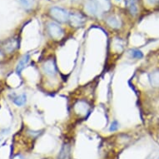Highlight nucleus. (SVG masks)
<instances>
[{
    "label": "nucleus",
    "instance_id": "1",
    "mask_svg": "<svg viewBox=\"0 0 159 159\" xmlns=\"http://www.w3.org/2000/svg\"><path fill=\"white\" fill-rule=\"evenodd\" d=\"M49 13L52 18H54L55 20L60 23L68 21L69 13L64 8H59V7H52L50 8Z\"/></svg>",
    "mask_w": 159,
    "mask_h": 159
},
{
    "label": "nucleus",
    "instance_id": "2",
    "mask_svg": "<svg viewBox=\"0 0 159 159\" xmlns=\"http://www.w3.org/2000/svg\"><path fill=\"white\" fill-rule=\"evenodd\" d=\"M68 22H69V24L72 27L79 28V27H82L85 24L86 18L82 13H78V12H73V13H69Z\"/></svg>",
    "mask_w": 159,
    "mask_h": 159
},
{
    "label": "nucleus",
    "instance_id": "3",
    "mask_svg": "<svg viewBox=\"0 0 159 159\" xmlns=\"http://www.w3.org/2000/svg\"><path fill=\"white\" fill-rule=\"evenodd\" d=\"M48 31L50 36L54 39H60L63 36V30L58 24L55 23H49L48 24Z\"/></svg>",
    "mask_w": 159,
    "mask_h": 159
},
{
    "label": "nucleus",
    "instance_id": "4",
    "mask_svg": "<svg viewBox=\"0 0 159 159\" xmlns=\"http://www.w3.org/2000/svg\"><path fill=\"white\" fill-rule=\"evenodd\" d=\"M85 10L90 15L97 16L98 15L99 12L101 10V8L95 0H89L85 4Z\"/></svg>",
    "mask_w": 159,
    "mask_h": 159
},
{
    "label": "nucleus",
    "instance_id": "5",
    "mask_svg": "<svg viewBox=\"0 0 159 159\" xmlns=\"http://www.w3.org/2000/svg\"><path fill=\"white\" fill-rule=\"evenodd\" d=\"M43 71L48 75L54 76L57 73V68L55 65L54 61L52 59H48V61H46L43 65Z\"/></svg>",
    "mask_w": 159,
    "mask_h": 159
},
{
    "label": "nucleus",
    "instance_id": "6",
    "mask_svg": "<svg viewBox=\"0 0 159 159\" xmlns=\"http://www.w3.org/2000/svg\"><path fill=\"white\" fill-rule=\"evenodd\" d=\"M125 4L132 15H136L138 13V7L137 0H126Z\"/></svg>",
    "mask_w": 159,
    "mask_h": 159
},
{
    "label": "nucleus",
    "instance_id": "7",
    "mask_svg": "<svg viewBox=\"0 0 159 159\" xmlns=\"http://www.w3.org/2000/svg\"><path fill=\"white\" fill-rule=\"evenodd\" d=\"M29 60H30V57H29V54L24 55V57H22L21 59L19 60V62H18L17 68H16V72L18 73H21L22 71L25 68V67L28 65Z\"/></svg>",
    "mask_w": 159,
    "mask_h": 159
},
{
    "label": "nucleus",
    "instance_id": "8",
    "mask_svg": "<svg viewBox=\"0 0 159 159\" xmlns=\"http://www.w3.org/2000/svg\"><path fill=\"white\" fill-rule=\"evenodd\" d=\"M150 84L154 88H159V70L152 72L148 76Z\"/></svg>",
    "mask_w": 159,
    "mask_h": 159
},
{
    "label": "nucleus",
    "instance_id": "9",
    "mask_svg": "<svg viewBox=\"0 0 159 159\" xmlns=\"http://www.w3.org/2000/svg\"><path fill=\"white\" fill-rule=\"evenodd\" d=\"M70 154V147L68 144H64L62 148H61L59 154H58V158L59 159H68Z\"/></svg>",
    "mask_w": 159,
    "mask_h": 159
},
{
    "label": "nucleus",
    "instance_id": "10",
    "mask_svg": "<svg viewBox=\"0 0 159 159\" xmlns=\"http://www.w3.org/2000/svg\"><path fill=\"white\" fill-rule=\"evenodd\" d=\"M107 24L112 29H118L121 26V21L114 16H111L107 18Z\"/></svg>",
    "mask_w": 159,
    "mask_h": 159
},
{
    "label": "nucleus",
    "instance_id": "11",
    "mask_svg": "<svg viewBox=\"0 0 159 159\" xmlns=\"http://www.w3.org/2000/svg\"><path fill=\"white\" fill-rule=\"evenodd\" d=\"M76 111L80 113H85V112H88V108H89V106L85 102H83V101H80L78 102L77 104L75 105Z\"/></svg>",
    "mask_w": 159,
    "mask_h": 159
},
{
    "label": "nucleus",
    "instance_id": "12",
    "mask_svg": "<svg viewBox=\"0 0 159 159\" xmlns=\"http://www.w3.org/2000/svg\"><path fill=\"white\" fill-rule=\"evenodd\" d=\"M27 101V96L25 94H22L20 96H17L13 98V102L18 107H21Z\"/></svg>",
    "mask_w": 159,
    "mask_h": 159
},
{
    "label": "nucleus",
    "instance_id": "13",
    "mask_svg": "<svg viewBox=\"0 0 159 159\" xmlns=\"http://www.w3.org/2000/svg\"><path fill=\"white\" fill-rule=\"evenodd\" d=\"M20 2L26 9H31L34 7L35 0H20Z\"/></svg>",
    "mask_w": 159,
    "mask_h": 159
},
{
    "label": "nucleus",
    "instance_id": "14",
    "mask_svg": "<svg viewBox=\"0 0 159 159\" xmlns=\"http://www.w3.org/2000/svg\"><path fill=\"white\" fill-rule=\"evenodd\" d=\"M129 52H130V54L133 57H136V58H142V57H143V52L140 50L131 49Z\"/></svg>",
    "mask_w": 159,
    "mask_h": 159
},
{
    "label": "nucleus",
    "instance_id": "15",
    "mask_svg": "<svg viewBox=\"0 0 159 159\" xmlns=\"http://www.w3.org/2000/svg\"><path fill=\"white\" fill-rule=\"evenodd\" d=\"M118 123H117V121H113L111 124V127H110L109 130L110 132H114V131H117V128H118Z\"/></svg>",
    "mask_w": 159,
    "mask_h": 159
},
{
    "label": "nucleus",
    "instance_id": "16",
    "mask_svg": "<svg viewBox=\"0 0 159 159\" xmlns=\"http://www.w3.org/2000/svg\"><path fill=\"white\" fill-rule=\"evenodd\" d=\"M148 1L150 3H156L158 2L159 0H148Z\"/></svg>",
    "mask_w": 159,
    "mask_h": 159
},
{
    "label": "nucleus",
    "instance_id": "17",
    "mask_svg": "<svg viewBox=\"0 0 159 159\" xmlns=\"http://www.w3.org/2000/svg\"><path fill=\"white\" fill-rule=\"evenodd\" d=\"M117 1H120V0H117Z\"/></svg>",
    "mask_w": 159,
    "mask_h": 159
}]
</instances>
